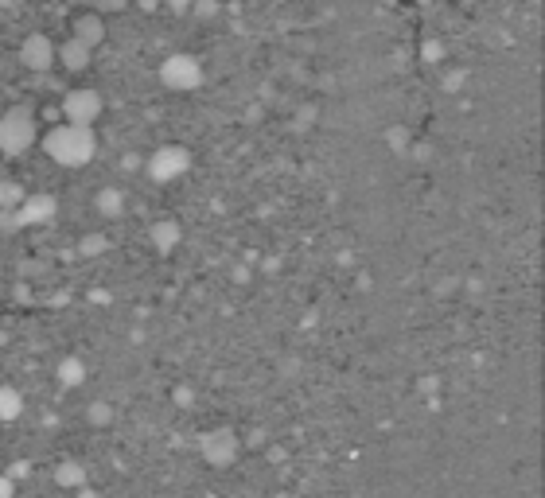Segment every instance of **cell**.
Here are the masks:
<instances>
[{
  "label": "cell",
  "instance_id": "6da1fadb",
  "mask_svg": "<svg viewBox=\"0 0 545 498\" xmlns=\"http://www.w3.org/2000/svg\"><path fill=\"white\" fill-rule=\"evenodd\" d=\"M43 152L59 164V168H86L98 152V137L94 129H82V125H51L43 133Z\"/></svg>",
  "mask_w": 545,
  "mask_h": 498
},
{
  "label": "cell",
  "instance_id": "7a4b0ae2",
  "mask_svg": "<svg viewBox=\"0 0 545 498\" xmlns=\"http://www.w3.org/2000/svg\"><path fill=\"white\" fill-rule=\"evenodd\" d=\"M39 144V117L32 106H12L0 113V152L4 156H24Z\"/></svg>",
  "mask_w": 545,
  "mask_h": 498
},
{
  "label": "cell",
  "instance_id": "3957f363",
  "mask_svg": "<svg viewBox=\"0 0 545 498\" xmlns=\"http://www.w3.org/2000/svg\"><path fill=\"white\" fill-rule=\"evenodd\" d=\"M106 113V98L102 90L94 86H78V90H67L63 94V121L67 125H82V129H94V121Z\"/></svg>",
  "mask_w": 545,
  "mask_h": 498
},
{
  "label": "cell",
  "instance_id": "277c9868",
  "mask_svg": "<svg viewBox=\"0 0 545 498\" xmlns=\"http://www.w3.org/2000/svg\"><path fill=\"white\" fill-rule=\"evenodd\" d=\"M160 82H164L168 90H176V94L195 90V86L203 82V59H199V55H191V51H176V55H168V59L160 63Z\"/></svg>",
  "mask_w": 545,
  "mask_h": 498
},
{
  "label": "cell",
  "instance_id": "5b68a950",
  "mask_svg": "<svg viewBox=\"0 0 545 498\" xmlns=\"http://www.w3.org/2000/svg\"><path fill=\"white\" fill-rule=\"evenodd\" d=\"M191 172V152L183 144H160L152 156H148V176L156 183H172Z\"/></svg>",
  "mask_w": 545,
  "mask_h": 498
},
{
  "label": "cell",
  "instance_id": "8992f818",
  "mask_svg": "<svg viewBox=\"0 0 545 498\" xmlns=\"http://www.w3.org/2000/svg\"><path fill=\"white\" fill-rule=\"evenodd\" d=\"M199 456L211 463V467H226V463L238 456V436L234 428H207L199 436Z\"/></svg>",
  "mask_w": 545,
  "mask_h": 498
},
{
  "label": "cell",
  "instance_id": "52a82bcc",
  "mask_svg": "<svg viewBox=\"0 0 545 498\" xmlns=\"http://www.w3.org/2000/svg\"><path fill=\"white\" fill-rule=\"evenodd\" d=\"M55 39L47 36V32H28L24 43H20V63L28 67V71H51L55 67Z\"/></svg>",
  "mask_w": 545,
  "mask_h": 498
},
{
  "label": "cell",
  "instance_id": "ba28073f",
  "mask_svg": "<svg viewBox=\"0 0 545 498\" xmlns=\"http://www.w3.org/2000/svg\"><path fill=\"white\" fill-rule=\"evenodd\" d=\"M106 12H98V8H78L71 16V39H78L82 47H98V43H106Z\"/></svg>",
  "mask_w": 545,
  "mask_h": 498
},
{
  "label": "cell",
  "instance_id": "9c48e42d",
  "mask_svg": "<svg viewBox=\"0 0 545 498\" xmlns=\"http://www.w3.org/2000/svg\"><path fill=\"white\" fill-rule=\"evenodd\" d=\"M59 214V199L55 195H47V191H28V199L20 203V226H43V222H51Z\"/></svg>",
  "mask_w": 545,
  "mask_h": 498
},
{
  "label": "cell",
  "instance_id": "30bf717a",
  "mask_svg": "<svg viewBox=\"0 0 545 498\" xmlns=\"http://www.w3.org/2000/svg\"><path fill=\"white\" fill-rule=\"evenodd\" d=\"M148 242L156 253H172V249L183 242V226L176 218H156L152 226H148Z\"/></svg>",
  "mask_w": 545,
  "mask_h": 498
},
{
  "label": "cell",
  "instance_id": "8fae6325",
  "mask_svg": "<svg viewBox=\"0 0 545 498\" xmlns=\"http://www.w3.org/2000/svg\"><path fill=\"white\" fill-rule=\"evenodd\" d=\"M90 59H94V51H90V47H82V43H78V39H71V36L63 39L59 47H55V63H63V67H67L71 74L86 71V67H90Z\"/></svg>",
  "mask_w": 545,
  "mask_h": 498
},
{
  "label": "cell",
  "instance_id": "7c38bea8",
  "mask_svg": "<svg viewBox=\"0 0 545 498\" xmlns=\"http://www.w3.org/2000/svg\"><path fill=\"white\" fill-rule=\"evenodd\" d=\"M94 203H98V211L106 214V218H121V211H125V191L121 187H102Z\"/></svg>",
  "mask_w": 545,
  "mask_h": 498
},
{
  "label": "cell",
  "instance_id": "4fadbf2b",
  "mask_svg": "<svg viewBox=\"0 0 545 498\" xmlns=\"http://www.w3.org/2000/svg\"><path fill=\"white\" fill-rule=\"evenodd\" d=\"M24 413V393L16 386H0V421H16Z\"/></svg>",
  "mask_w": 545,
  "mask_h": 498
},
{
  "label": "cell",
  "instance_id": "5bb4252c",
  "mask_svg": "<svg viewBox=\"0 0 545 498\" xmlns=\"http://www.w3.org/2000/svg\"><path fill=\"white\" fill-rule=\"evenodd\" d=\"M24 199H28V191L16 179H0V211H20Z\"/></svg>",
  "mask_w": 545,
  "mask_h": 498
},
{
  "label": "cell",
  "instance_id": "9a60e30c",
  "mask_svg": "<svg viewBox=\"0 0 545 498\" xmlns=\"http://www.w3.org/2000/svg\"><path fill=\"white\" fill-rule=\"evenodd\" d=\"M55 483H59V487H82V483H86V467L74 460H63L55 467Z\"/></svg>",
  "mask_w": 545,
  "mask_h": 498
},
{
  "label": "cell",
  "instance_id": "2e32d148",
  "mask_svg": "<svg viewBox=\"0 0 545 498\" xmlns=\"http://www.w3.org/2000/svg\"><path fill=\"white\" fill-rule=\"evenodd\" d=\"M82 378H86V362H82V358H63V362H59V382H63V386H82Z\"/></svg>",
  "mask_w": 545,
  "mask_h": 498
},
{
  "label": "cell",
  "instance_id": "e0dca14e",
  "mask_svg": "<svg viewBox=\"0 0 545 498\" xmlns=\"http://www.w3.org/2000/svg\"><path fill=\"white\" fill-rule=\"evenodd\" d=\"M102 249H109L106 234H90V238L82 242V253H86V257H94V253H102Z\"/></svg>",
  "mask_w": 545,
  "mask_h": 498
},
{
  "label": "cell",
  "instance_id": "ac0fdd59",
  "mask_svg": "<svg viewBox=\"0 0 545 498\" xmlns=\"http://www.w3.org/2000/svg\"><path fill=\"white\" fill-rule=\"evenodd\" d=\"M0 230H20V218H16V211H0Z\"/></svg>",
  "mask_w": 545,
  "mask_h": 498
},
{
  "label": "cell",
  "instance_id": "d6986e66",
  "mask_svg": "<svg viewBox=\"0 0 545 498\" xmlns=\"http://www.w3.org/2000/svg\"><path fill=\"white\" fill-rule=\"evenodd\" d=\"M0 498H16V483H12V475H4V471H0Z\"/></svg>",
  "mask_w": 545,
  "mask_h": 498
},
{
  "label": "cell",
  "instance_id": "ffe728a7",
  "mask_svg": "<svg viewBox=\"0 0 545 498\" xmlns=\"http://www.w3.org/2000/svg\"><path fill=\"white\" fill-rule=\"evenodd\" d=\"M440 51H444V47H440L436 39H429V43H425V59H440Z\"/></svg>",
  "mask_w": 545,
  "mask_h": 498
},
{
  "label": "cell",
  "instance_id": "44dd1931",
  "mask_svg": "<svg viewBox=\"0 0 545 498\" xmlns=\"http://www.w3.org/2000/svg\"><path fill=\"white\" fill-rule=\"evenodd\" d=\"M94 421H109V409L102 401H94Z\"/></svg>",
  "mask_w": 545,
  "mask_h": 498
}]
</instances>
